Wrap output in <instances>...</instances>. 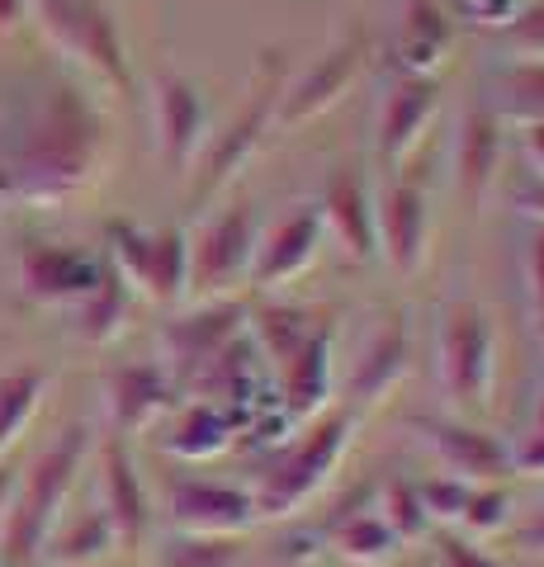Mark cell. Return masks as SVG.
Returning <instances> with one entry per match:
<instances>
[{"label":"cell","instance_id":"cell-1","mask_svg":"<svg viewBox=\"0 0 544 567\" xmlns=\"http://www.w3.org/2000/svg\"><path fill=\"white\" fill-rule=\"evenodd\" d=\"M110 166V118L72 81L48 85L0 152V199L72 204Z\"/></svg>","mask_w":544,"mask_h":567},{"label":"cell","instance_id":"cell-2","mask_svg":"<svg viewBox=\"0 0 544 567\" xmlns=\"http://www.w3.org/2000/svg\"><path fill=\"white\" fill-rule=\"evenodd\" d=\"M85 454H91V431L85 425H66L33 458L20 492L10 496L6 525H0V563L6 567H29L43 558V544L52 539V529L62 520V506L76 487V473L85 468Z\"/></svg>","mask_w":544,"mask_h":567},{"label":"cell","instance_id":"cell-3","mask_svg":"<svg viewBox=\"0 0 544 567\" xmlns=\"http://www.w3.org/2000/svg\"><path fill=\"white\" fill-rule=\"evenodd\" d=\"M356 421L360 416L350 412V406H327V412H318L304 425V435H298L294 445H279L266 458V468H260L252 483L260 520L298 516V511L337 477L350 440H356Z\"/></svg>","mask_w":544,"mask_h":567},{"label":"cell","instance_id":"cell-4","mask_svg":"<svg viewBox=\"0 0 544 567\" xmlns=\"http://www.w3.org/2000/svg\"><path fill=\"white\" fill-rule=\"evenodd\" d=\"M285 81H289L285 58H279V52H266L256 81H252V100L242 104L237 118L227 123L214 142H204L199 162H195V171H189L195 175V181H189V208L195 213H208V204H214L218 194H227L242 181V171H252L256 152L266 147L270 133H275V110H279Z\"/></svg>","mask_w":544,"mask_h":567},{"label":"cell","instance_id":"cell-5","mask_svg":"<svg viewBox=\"0 0 544 567\" xmlns=\"http://www.w3.org/2000/svg\"><path fill=\"white\" fill-rule=\"evenodd\" d=\"M29 14L66 62L85 66L100 85H110L114 95L133 91L124 33H119V20L104 0H29Z\"/></svg>","mask_w":544,"mask_h":567},{"label":"cell","instance_id":"cell-6","mask_svg":"<svg viewBox=\"0 0 544 567\" xmlns=\"http://www.w3.org/2000/svg\"><path fill=\"white\" fill-rule=\"evenodd\" d=\"M104 260L114 265L133 293L147 303H181L189 298V233L185 227H133L110 223L104 227Z\"/></svg>","mask_w":544,"mask_h":567},{"label":"cell","instance_id":"cell-7","mask_svg":"<svg viewBox=\"0 0 544 567\" xmlns=\"http://www.w3.org/2000/svg\"><path fill=\"white\" fill-rule=\"evenodd\" d=\"M435 374H441V388H445L454 416H479L483 406L493 402V388H497V331H493V322H487L483 308L454 303L445 312Z\"/></svg>","mask_w":544,"mask_h":567},{"label":"cell","instance_id":"cell-8","mask_svg":"<svg viewBox=\"0 0 544 567\" xmlns=\"http://www.w3.org/2000/svg\"><path fill=\"white\" fill-rule=\"evenodd\" d=\"M256 208L252 204H233L218 218H208L199 227V237H189V293L204 303L237 293L252 279V260H256Z\"/></svg>","mask_w":544,"mask_h":567},{"label":"cell","instance_id":"cell-9","mask_svg":"<svg viewBox=\"0 0 544 567\" xmlns=\"http://www.w3.org/2000/svg\"><path fill=\"white\" fill-rule=\"evenodd\" d=\"M247 327H252V308L237 303V298H218V303H199L185 317H171L162 336H156L162 369L175 379V388H189L237 336H247Z\"/></svg>","mask_w":544,"mask_h":567},{"label":"cell","instance_id":"cell-10","mask_svg":"<svg viewBox=\"0 0 544 567\" xmlns=\"http://www.w3.org/2000/svg\"><path fill=\"white\" fill-rule=\"evenodd\" d=\"M365 62H370V39L350 33L337 48H327L322 58H312L294 81H285L279 91V110H275V128H308L312 118H322L327 110L356 91V81L365 76Z\"/></svg>","mask_w":544,"mask_h":567},{"label":"cell","instance_id":"cell-11","mask_svg":"<svg viewBox=\"0 0 544 567\" xmlns=\"http://www.w3.org/2000/svg\"><path fill=\"white\" fill-rule=\"evenodd\" d=\"M374 233H379V260H389L393 275H421V265L431 260V233L435 213L427 181L402 175L374 199Z\"/></svg>","mask_w":544,"mask_h":567},{"label":"cell","instance_id":"cell-12","mask_svg":"<svg viewBox=\"0 0 544 567\" xmlns=\"http://www.w3.org/2000/svg\"><path fill=\"white\" fill-rule=\"evenodd\" d=\"M412 431L421 435L435 458L445 464L450 477H464V483H506L516 468H512V445L497 440L493 431L473 425L469 416H417Z\"/></svg>","mask_w":544,"mask_h":567},{"label":"cell","instance_id":"cell-13","mask_svg":"<svg viewBox=\"0 0 544 567\" xmlns=\"http://www.w3.org/2000/svg\"><path fill=\"white\" fill-rule=\"evenodd\" d=\"M152 128L156 156L171 175H189L208 142V100L195 81L185 76H156L152 81Z\"/></svg>","mask_w":544,"mask_h":567},{"label":"cell","instance_id":"cell-14","mask_svg":"<svg viewBox=\"0 0 544 567\" xmlns=\"http://www.w3.org/2000/svg\"><path fill=\"white\" fill-rule=\"evenodd\" d=\"M166 520L185 535H247L260 520L252 487L204 483V477H175L166 487Z\"/></svg>","mask_w":544,"mask_h":567},{"label":"cell","instance_id":"cell-15","mask_svg":"<svg viewBox=\"0 0 544 567\" xmlns=\"http://www.w3.org/2000/svg\"><path fill=\"white\" fill-rule=\"evenodd\" d=\"M104 256L81 251V246L29 241L20 251V293L39 308H76L100 284Z\"/></svg>","mask_w":544,"mask_h":567},{"label":"cell","instance_id":"cell-16","mask_svg":"<svg viewBox=\"0 0 544 567\" xmlns=\"http://www.w3.org/2000/svg\"><path fill=\"white\" fill-rule=\"evenodd\" d=\"M408 369H412V317L408 312H389L374 327L370 341H365L356 369H350L346 406L356 416L374 412V406H383L398 393V383L408 379Z\"/></svg>","mask_w":544,"mask_h":567},{"label":"cell","instance_id":"cell-17","mask_svg":"<svg viewBox=\"0 0 544 567\" xmlns=\"http://www.w3.org/2000/svg\"><path fill=\"white\" fill-rule=\"evenodd\" d=\"M181 388L162 369V360H143V364H119L104 374V416H110V435L129 440L137 431H147L162 416L175 412Z\"/></svg>","mask_w":544,"mask_h":567},{"label":"cell","instance_id":"cell-18","mask_svg":"<svg viewBox=\"0 0 544 567\" xmlns=\"http://www.w3.org/2000/svg\"><path fill=\"white\" fill-rule=\"evenodd\" d=\"M327 227L318 204H298L289 218H279L266 237L256 241V260H252V289H279V284H294L298 275L312 270V260L322 256Z\"/></svg>","mask_w":544,"mask_h":567},{"label":"cell","instance_id":"cell-19","mask_svg":"<svg viewBox=\"0 0 544 567\" xmlns=\"http://www.w3.org/2000/svg\"><path fill=\"white\" fill-rule=\"evenodd\" d=\"M331 354H337V317L308 336L285 364L275 369L279 388H275V402L285 412L289 425H308L318 412H327V398H331Z\"/></svg>","mask_w":544,"mask_h":567},{"label":"cell","instance_id":"cell-20","mask_svg":"<svg viewBox=\"0 0 544 567\" xmlns=\"http://www.w3.org/2000/svg\"><path fill=\"white\" fill-rule=\"evenodd\" d=\"M100 511L110 520L119 548H137L152 529V496L137 477V464L129 454V440L104 435L100 445Z\"/></svg>","mask_w":544,"mask_h":567},{"label":"cell","instance_id":"cell-21","mask_svg":"<svg viewBox=\"0 0 544 567\" xmlns=\"http://www.w3.org/2000/svg\"><path fill=\"white\" fill-rule=\"evenodd\" d=\"M435 114H441V81L435 76H398L379 110V162L402 166L427 142Z\"/></svg>","mask_w":544,"mask_h":567},{"label":"cell","instance_id":"cell-22","mask_svg":"<svg viewBox=\"0 0 544 567\" xmlns=\"http://www.w3.org/2000/svg\"><path fill=\"white\" fill-rule=\"evenodd\" d=\"M322 227L327 237L341 246L346 260L370 265L379 260V233H374V194L365 189V181L356 171H337L318 199Z\"/></svg>","mask_w":544,"mask_h":567},{"label":"cell","instance_id":"cell-23","mask_svg":"<svg viewBox=\"0 0 544 567\" xmlns=\"http://www.w3.org/2000/svg\"><path fill=\"white\" fill-rule=\"evenodd\" d=\"M506 156V123L493 110H469L454 133V181L464 194H487Z\"/></svg>","mask_w":544,"mask_h":567},{"label":"cell","instance_id":"cell-24","mask_svg":"<svg viewBox=\"0 0 544 567\" xmlns=\"http://www.w3.org/2000/svg\"><path fill=\"white\" fill-rule=\"evenodd\" d=\"M454 43V20L441 10V0H408L402 6V33H398V66L402 76H435Z\"/></svg>","mask_w":544,"mask_h":567},{"label":"cell","instance_id":"cell-25","mask_svg":"<svg viewBox=\"0 0 544 567\" xmlns=\"http://www.w3.org/2000/svg\"><path fill=\"white\" fill-rule=\"evenodd\" d=\"M237 445V421L223 412L218 402H204L195 398L185 406L181 416H175L171 435L162 440V450L171 458H185V464H208V458H218Z\"/></svg>","mask_w":544,"mask_h":567},{"label":"cell","instance_id":"cell-26","mask_svg":"<svg viewBox=\"0 0 544 567\" xmlns=\"http://www.w3.org/2000/svg\"><path fill=\"white\" fill-rule=\"evenodd\" d=\"M129 312H133V289L124 284V275H119L114 265L104 260L100 284H95V289L72 308L76 336H81L85 346H110V341H119V336H124Z\"/></svg>","mask_w":544,"mask_h":567},{"label":"cell","instance_id":"cell-27","mask_svg":"<svg viewBox=\"0 0 544 567\" xmlns=\"http://www.w3.org/2000/svg\"><path fill=\"white\" fill-rule=\"evenodd\" d=\"M327 544H331V554L356 567H383L402 548L379 511H346V516H337L327 525Z\"/></svg>","mask_w":544,"mask_h":567},{"label":"cell","instance_id":"cell-28","mask_svg":"<svg viewBox=\"0 0 544 567\" xmlns=\"http://www.w3.org/2000/svg\"><path fill=\"white\" fill-rule=\"evenodd\" d=\"M327 317H331V312H312V308H256L247 331H252L256 350L266 354V364L279 369L298 346L308 341L312 331L327 322Z\"/></svg>","mask_w":544,"mask_h":567},{"label":"cell","instance_id":"cell-29","mask_svg":"<svg viewBox=\"0 0 544 567\" xmlns=\"http://www.w3.org/2000/svg\"><path fill=\"white\" fill-rule=\"evenodd\" d=\"M119 539L110 520H104V511H85L81 520L52 529V539L43 544V558L52 567H95L104 554H114Z\"/></svg>","mask_w":544,"mask_h":567},{"label":"cell","instance_id":"cell-30","mask_svg":"<svg viewBox=\"0 0 544 567\" xmlns=\"http://www.w3.org/2000/svg\"><path fill=\"white\" fill-rule=\"evenodd\" d=\"M493 114L502 123H544V62H512L493 81Z\"/></svg>","mask_w":544,"mask_h":567},{"label":"cell","instance_id":"cell-31","mask_svg":"<svg viewBox=\"0 0 544 567\" xmlns=\"http://www.w3.org/2000/svg\"><path fill=\"white\" fill-rule=\"evenodd\" d=\"M43 393H48L43 369H10V374H0V454L29 431V421L43 406Z\"/></svg>","mask_w":544,"mask_h":567},{"label":"cell","instance_id":"cell-32","mask_svg":"<svg viewBox=\"0 0 544 567\" xmlns=\"http://www.w3.org/2000/svg\"><path fill=\"white\" fill-rule=\"evenodd\" d=\"M247 554H242V535H175L162 544L156 554V567H242Z\"/></svg>","mask_w":544,"mask_h":567},{"label":"cell","instance_id":"cell-33","mask_svg":"<svg viewBox=\"0 0 544 567\" xmlns=\"http://www.w3.org/2000/svg\"><path fill=\"white\" fill-rule=\"evenodd\" d=\"M374 511L383 516V525L393 529V539H398V544H421V539H431V529H435L431 516H427V506H421L417 483H402V477L383 483Z\"/></svg>","mask_w":544,"mask_h":567},{"label":"cell","instance_id":"cell-34","mask_svg":"<svg viewBox=\"0 0 544 567\" xmlns=\"http://www.w3.org/2000/svg\"><path fill=\"white\" fill-rule=\"evenodd\" d=\"M512 525V492H506V483H479L469 487V502L460 511V529L464 539H493L502 535V529Z\"/></svg>","mask_w":544,"mask_h":567},{"label":"cell","instance_id":"cell-35","mask_svg":"<svg viewBox=\"0 0 544 567\" xmlns=\"http://www.w3.org/2000/svg\"><path fill=\"white\" fill-rule=\"evenodd\" d=\"M469 487H473V483H464V477H450V473L417 483L421 506H427L431 525H460V511H464V502H469Z\"/></svg>","mask_w":544,"mask_h":567},{"label":"cell","instance_id":"cell-36","mask_svg":"<svg viewBox=\"0 0 544 567\" xmlns=\"http://www.w3.org/2000/svg\"><path fill=\"white\" fill-rule=\"evenodd\" d=\"M502 43L512 48L521 62H544V0L516 10V20L502 29Z\"/></svg>","mask_w":544,"mask_h":567},{"label":"cell","instance_id":"cell-37","mask_svg":"<svg viewBox=\"0 0 544 567\" xmlns=\"http://www.w3.org/2000/svg\"><path fill=\"white\" fill-rule=\"evenodd\" d=\"M516 0H450V20H464V24H479V29H506L516 20Z\"/></svg>","mask_w":544,"mask_h":567},{"label":"cell","instance_id":"cell-38","mask_svg":"<svg viewBox=\"0 0 544 567\" xmlns=\"http://www.w3.org/2000/svg\"><path fill=\"white\" fill-rule=\"evenodd\" d=\"M435 567H502V558L487 554L479 539L441 535V539H435Z\"/></svg>","mask_w":544,"mask_h":567},{"label":"cell","instance_id":"cell-39","mask_svg":"<svg viewBox=\"0 0 544 567\" xmlns=\"http://www.w3.org/2000/svg\"><path fill=\"white\" fill-rule=\"evenodd\" d=\"M531 322H535V336L544 341V223L531 237Z\"/></svg>","mask_w":544,"mask_h":567},{"label":"cell","instance_id":"cell-40","mask_svg":"<svg viewBox=\"0 0 544 567\" xmlns=\"http://www.w3.org/2000/svg\"><path fill=\"white\" fill-rule=\"evenodd\" d=\"M512 468H521L525 477H544V431L525 435L521 445L512 450Z\"/></svg>","mask_w":544,"mask_h":567},{"label":"cell","instance_id":"cell-41","mask_svg":"<svg viewBox=\"0 0 544 567\" xmlns=\"http://www.w3.org/2000/svg\"><path fill=\"white\" fill-rule=\"evenodd\" d=\"M512 208L521 213V218H535V223H544V175H535L531 185L512 189Z\"/></svg>","mask_w":544,"mask_h":567},{"label":"cell","instance_id":"cell-42","mask_svg":"<svg viewBox=\"0 0 544 567\" xmlns=\"http://www.w3.org/2000/svg\"><path fill=\"white\" fill-rule=\"evenodd\" d=\"M516 544L525 548V554L544 558V506L531 511V520H521V525H516Z\"/></svg>","mask_w":544,"mask_h":567},{"label":"cell","instance_id":"cell-43","mask_svg":"<svg viewBox=\"0 0 544 567\" xmlns=\"http://www.w3.org/2000/svg\"><path fill=\"white\" fill-rule=\"evenodd\" d=\"M521 147H525V162L544 175V123H521Z\"/></svg>","mask_w":544,"mask_h":567},{"label":"cell","instance_id":"cell-44","mask_svg":"<svg viewBox=\"0 0 544 567\" xmlns=\"http://www.w3.org/2000/svg\"><path fill=\"white\" fill-rule=\"evenodd\" d=\"M29 14V0H0V33H14Z\"/></svg>","mask_w":544,"mask_h":567},{"label":"cell","instance_id":"cell-45","mask_svg":"<svg viewBox=\"0 0 544 567\" xmlns=\"http://www.w3.org/2000/svg\"><path fill=\"white\" fill-rule=\"evenodd\" d=\"M10 496H14V477H10V468H0V525H6V511H10Z\"/></svg>","mask_w":544,"mask_h":567},{"label":"cell","instance_id":"cell-46","mask_svg":"<svg viewBox=\"0 0 544 567\" xmlns=\"http://www.w3.org/2000/svg\"><path fill=\"white\" fill-rule=\"evenodd\" d=\"M535 431H544V393H540V412H535Z\"/></svg>","mask_w":544,"mask_h":567},{"label":"cell","instance_id":"cell-47","mask_svg":"<svg viewBox=\"0 0 544 567\" xmlns=\"http://www.w3.org/2000/svg\"><path fill=\"white\" fill-rule=\"evenodd\" d=\"M95 567H100V563H95Z\"/></svg>","mask_w":544,"mask_h":567}]
</instances>
